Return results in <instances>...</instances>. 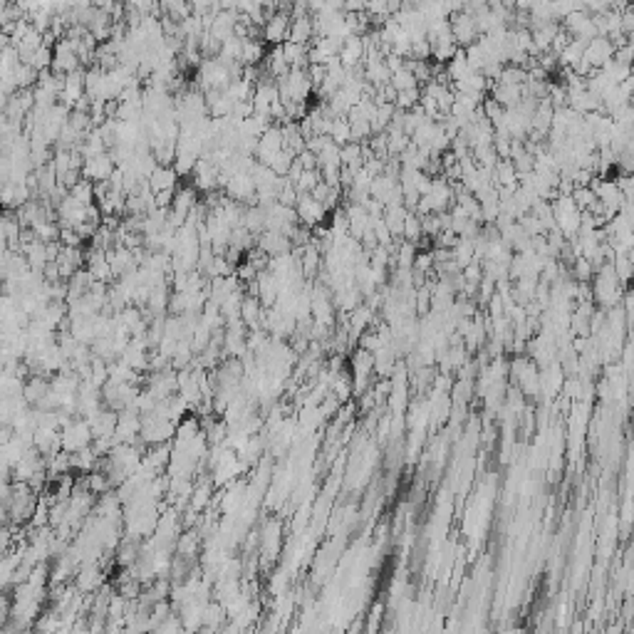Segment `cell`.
<instances>
[{
	"label": "cell",
	"mask_w": 634,
	"mask_h": 634,
	"mask_svg": "<svg viewBox=\"0 0 634 634\" xmlns=\"http://www.w3.org/2000/svg\"><path fill=\"white\" fill-rule=\"evenodd\" d=\"M92 429H89L87 419H72L62 424V431H59V449L67 451V454H75V451L84 449V446L92 444Z\"/></svg>",
	"instance_id": "obj_1"
},
{
	"label": "cell",
	"mask_w": 634,
	"mask_h": 634,
	"mask_svg": "<svg viewBox=\"0 0 634 634\" xmlns=\"http://www.w3.org/2000/svg\"><path fill=\"white\" fill-rule=\"evenodd\" d=\"M295 214H297V223L308 225V228H315V225L322 223V218L327 216V211H325V206L315 198V196L300 194L297 196V203H295Z\"/></svg>",
	"instance_id": "obj_2"
},
{
	"label": "cell",
	"mask_w": 634,
	"mask_h": 634,
	"mask_svg": "<svg viewBox=\"0 0 634 634\" xmlns=\"http://www.w3.org/2000/svg\"><path fill=\"white\" fill-rule=\"evenodd\" d=\"M451 35L456 40L458 48H466L478 37V30H476V20L471 12L461 10V12H451Z\"/></svg>",
	"instance_id": "obj_3"
},
{
	"label": "cell",
	"mask_w": 634,
	"mask_h": 634,
	"mask_svg": "<svg viewBox=\"0 0 634 634\" xmlns=\"http://www.w3.org/2000/svg\"><path fill=\"white\" fill-rule=\"evenodd\" d=\"M114 169H117V164H114L112 154H109V151H102V154L84 159L80 171H82V176L89 178L92 184H97V181H107V178L112 176Z\"/></svg>",
	"instance_id": "obj_4"
},
{
	"label": "cell",
	"mask_w": 634,
	"mask_h": 634,
	"mask_svg": "<svg viewBox=\"0 0 634 634\" xmlns=\"http://www.w3.org/2000/svg\"><path fill=\"white\" fill-rule=\"evenodd\" d=\"M288 30H290V12L275 10L270 18L263 23V37L270 45H280L288 40Z\"/></svg>",
	"instance_id": "obj_5"
},
{
	"label": "cell",
	"mask_w": 634,
	"mask_h": 634,
	"mask_svg": "<svg viewBox=\"0 0 634 634\" xmlns=\"http://www.w3.org/2000/svg\"><path fill=\"white\" fill-rule=\"evenodd\" d=\"M75 587L80 593H95L102 585V568L100 560H89V563H80L75 570Z\"/></svg>",
	"instance_id": "obj_6"
},
{
	"label": "cell",
	"mask_w": 634,
	"mask_h": 634,
	"mask_svg": "<svg viewBox=\"0 0 634 634\" xmlns=\"http://www.w3.org/2000/svg\"><path fill=\"white\" fill-rule=\"evenodd\" d=\"M612 55H615V45H612V40L597 35V37H593V40H587L585 53H582V59H587V62H590V65L597 70V67L605 65L607 59H612Z\"/></svg>",
	"instance_id": "obj_7"
},
{
	"label": "cell",
	"mask_w": 634,
	"mask_h": 634,
	"mask_svg": "<svg viewBox=\"0 0 634 634\" xmlns=\"http://www.w3.org/2000/svg\"><path fill=\"white\" fill-rule=\"evenodd\" d=\"M255 245H258L263 253L270 255V258H273V255H280V253H290V248H292L290 238L283 236V233H278V231L258 233V236H255Z\"/></svg>",
	"instance_id": "obj_8"
},
{
	"label": "cell",
	"mask_w": 634,
	"mask_h": 634,
	"mask_svg": "<svg viewBox=\"0 0 634 634\" xmlns=\"http://www.w3.org/2000/svg\"><path fill=\"white\" fill-rule=\"evenodd\" d=\"M178 184V174L174 171V166H164L156 164V169L149 174L147 186L151 194H159V191H174Z\"/></svg>",
	"instance_id": "obj_9"
},
{
	"label": "cell",
	"mask_w": 634,
	"mask_h": 634,
	"mask_svg": "<svg viewBox=\"0 0 634 634\" xmlns=\"http://www.w3.org/2000/svg\"><path fill=\"white\" fill-rule=\"evenodd\" d=\"M339 62L344 67H357L364 59V37L362 35H350L342 40V48L337 53Z\"/></svg>",
	"instance_id": "obj_10"
},
{
	"label": "cell",
	"mask_w": 634,
	"mask_h": 634,
	"mask_svg": "<svg viewBox=\"0 0 634 634\" xmlns=\"http://www.w3.org/2000/svg\"><path fill=\"white\" fill-rule=\"evenodd\" d=\"M491 97L501 104L503 109L516 107L518 102L523 100V84H493L491 87Z\"/></svg>",
	"instance_id": "obj_11"
},
{
	"label": "cell",
	"mask_w": 634,
	"mask_h": 634,
	"mask_svg": "<svg viewBox=\"0 0 634 634\" xmlns=\"http://www.w3.org/2000/svg\"><path fill=\"white\" fill-rule=\"evenodd\" d=\"M288 40L300 42V45H310V42H313V18H310V15H297V18H290Z\"/></svg>",
	"instance_id": "obj_12"
},
{
	"label": "cell",
	"mask_w": 634,
	"mask_h": 634,
	"mask_svg": "<svg viewBox=\"0 0 634 634\" xmlns=\"http://www.w3.org/2000/svg\"><path fill=\"white\" fill-rule=\"evenodd\" d=\"M265 57V50H263V42L255 40V37H245L243 40V50H241V65L245 67H258Z\"/></svg>",
	"instance_id": "obj_13"
},
{
	"label": "cell",
	"mask_w": 634,
	"mask_h": 634,
	"mask_svg": "<svg viewBox=\"0 0 634 634\" xmlns=\"http://www.w3.org/2000/svg\"><path fill=\"white\" fill-rule=\"evenodd\" d=\"M407 216H409V211H407V206L404 203H399V206H389L384 208V223L386 228H389L391 236H402V228H404V221H407Z\"/></svg>",
	"instance_id": "obj_14"
},
{
	"label": "cell",
	"mask_w": 634,
	"mask_h": 634,
	"mask_svg": "<svg viewBox=\"0 0 634 634\" xmlns=\"http://www.w3.org/2000/svg\"><path fill=\"white\" fill-rule=\"evenodd\" d=\"M50 391V384L45 380H42L40 374L37 377H32V380L28 382V384L23 386V397L28 404H40L42 399H45V394Z\"/></svg>",
	"instance_id": "obj_15"
},
{
	"label": "cell",
	"mask_w": 634,
	"mask_h": 634,
	"mask_svg": "<svg viewBox=\"0 0 634 634\" xmlns=\"http://www.w3.org/2000/svg\"><path fill=\"white\" fill-rule=\"evenodd\" d=\"M327 137L337 144V147H344L347 142H352V131H350V122H347V117H335V119H332Z\"/></svg>",
	"instance_id": "obj_16"
},
{
	"label": "cell",
	"mask_w": 634,
	"mask_h": 634,
	"mask_svg": "<svg viewBox=\"0 0 634 634\" xmlns=\"http://www.w3.org/2000/svg\"><path fill=\"white\" fill-rule=\"evenodd\" d=\"M32 70H37V72H45V70H50V65H53V50H50V45L48 42H42L40 48L35 50V53L30 55L28 59H25Z\"/></svg>",
	"instance_id": "obj_17"
},
{
	"label": "cell",
	"mask_w": 634,
	"mask_h": 634,
	"mask_svg": "<svg viewBox=\"0 0 634 634\" xmlns=\"http://www.w3.org/2000/svg\"><path fill=\"white\" fill-rule=\"evenodd\" d=\"M419 100H421V89L419 87L402 89V92H397V97H394V107L409 112V109H414L416 104H419Z\"/></svg>",
	"instance_id": "obj_18"
},
{
	"label": "cell",
	"mask_w": 634,
	"mask_h": 634,
	"mask_svg": "<svg viewBox=\"0 0 634 634\" xmlns=\"http://www.w3.org/2000/svg\"><path fill=\"white\" fill-rule=\"evenodd\" d=\"M389 84L397 92H402V89H414V87H419V82H416V77L411 75L407 67H402V70H397V72H391V77H389Z\"/></svg>",
	"instance_id": "obj_19"
},
{
	"label": "cell",
	"mask_w": 634,
	"mask_h": 634,
	"mask_svg": "<svg viewBox=\"0 0 634 634\" xmlns=\"http://www.w3.org/2000/svg\"><path fill=\"white\" fill-rule=\"evenodd\" d=\"M525 80H528V70L518 65L503 67L501 75H498V84H523Z\"/></svg>",
	"instance_id": "obj_20"
},
{
	"label": "cell",
	"mask_w": 634,
	"mask_h": 634,
	"mask_svg": "<svg viewBox=\"0 0 634 634\" xmlns=\"http://www.w3.org/2000/svg\"><path fill=\"white\" fill-rule=\"evenodd\" d=\"M421 216L419 214H409L407 221H404V228H402V238L409 241V243H416V238H421Z\"/></svg>",
	"instance_id": "obj_21"
},
{
	"label": "cell",
	"mask_w": 634,
	"mask_h": 634,
	"mask_svg": "<svg viewBox=\"0 0 634 634\" xmlns=\"http://www.w3.org/2000/svg\"><path fill=\"white\" fill-rule=\"evenodd\" d=\"M570 196H572V201H575V206L580 208V211H587V208L597 201V196H595V191L590 189V186H575Z\"/></svg>",
	"instance_id": "obj_22"
},
{
	"label": "cell",
	"mask_w": 634,
	"mask_h": 634,
	"mask_svg": "<svg viewBox=\"0 0 634 634\" xmlns=\"http://www.w3.org/2000/svg\"><path fill=\"white\" fill-rule=\"evenodd\" d=\"M211 503V483H201L191 491V510H203Z\"/></svg>",
	"instance_id": "obj_23"
},
{
	"label": "cell",
	"mask_w": 634,
	"mask_h": 634,
	"mask_svg": "<svg viewBox=\"0 0 634 634\" xmlns=\"http://www.w3.org/2000/svg\"><path fill=\"white\" fill-rule=\"evenodd\" d=\"M295 161L303 166L305 171H310V169H317V154H313V151H308V149H303V151L295 156Z\"/></svg>",
	"instance_id": "obj_24"
},
{
	"label": "cell",
	"mask_w": 634,
	"mask_h": 634,
	"mask_svg": "<svg viewBox=\"0 0 634 634\" xmlns=\"http://www.w3.org/2000/svg\"><path fill=\"white\" fill-rule=\"evenodd\" d=\"M535 3H538V0H513L516 10H523V12H530V8H533Z\"/></svg>",
	"instance_id": "obj_25"
}]
</instances>
